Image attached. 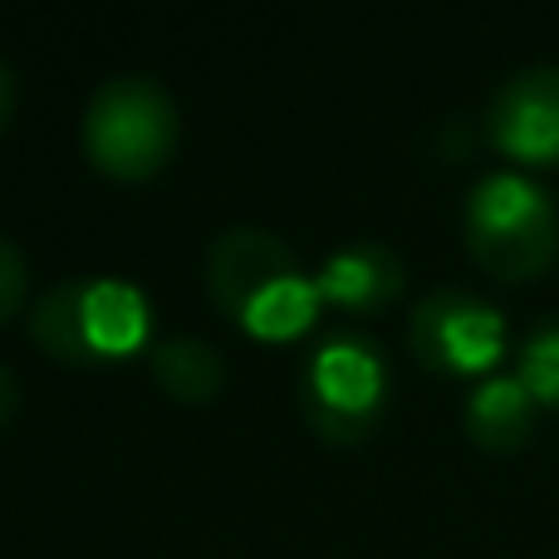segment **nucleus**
I'll list each match as a JSON object with an SVG mask.
<instances>
[{
    "label": "nucleus",
    "mask_w": 559,
    "mask_h": 559,
    "mask_svg": "<svg viewBox=\"0 0 559 559\" xmlns=\"http://www.w3.org/2000/svg\"><path fill=\"white\" fill-rule=\"evenodd\" d=\"M285 275H295V255L265 226H226L206 251V289L236 319L251 309L255 295H265Z\"/></svg>",
    "instance_id": "nucleus-6"
},
{
    "label": "nucleus",
    "mask_w": 559,
    "mask_h": 559,
    "mask_svg": "<svg viewBox=\"0 0 559 559\" xmlns=\"http://www.w3.org/2000/svg\"><path fill=\"white\" fill-rule=\"evenodd\" d=\"M153 378L163 393L182 397V403H206L226 383V358L212 338L173 334L153 348Z\"/></svg>",
    "instance_id": "nucleus-10"
},
{
    "label": "nucleus",
    "mask_w": 559,
    "mask_h": 559,
    "mask_svg": "<svg viewBox=\"0 0 559 559\" xmlns=\"http://www.w3.org/2000/svg\"><path fill=\"white\" fill-rule=\"evenodd\" d=\"M535 407L540 403H535V393L521 383V373H496L472 388L462 417H466L472 442L491 447V452H511V447H521L525 437H531Z\"/></svg>",
    "instance_id": "nucleus-9"
},
{
    "label": "nucleus",
    "mask_w": 559,
    "mask_h": 559,
    "mask_svg": "<svg viewBox=\"0 0 559 559\" xmlns=\"http://www.w3.org/2000/svg\"><path fill=\"white\" fill-rule=\"evenodd\" d=\"M407 338H413L417 358L442 373H481L506 354V319L472 289L437 285L413 309Z\"/></svg>",
    "instance_id": "nucleus-4"
},
{
    "label": "nucleus",
    "mask_w": 559,
    "mask_h": 559,
    "mask_svg": "<svg viewBox=\"0 0 559 559\" xmlns=\"http://www.w3.org/2000/svg\"><path fill=\"white\" fill-rule=\"evenodd\" d=\"M515 373L535 393V403H559V319H545L540 329H531Z\"/></svg>",
    "instance_id": "nucleus-13"
},
{
    "label": "nucleus",
    "mask_w": 559,
    "mask_h": 559,
    "mask_svg": "<svg viewBox=\"0 0 559 559\" xmlns=\"http://www.w3.org/2000/svg\"><path fill=\"white\" fill-rule=\"evenodd\" d=\"M10 114H15V74H10V64L0 59V128L10 123Z\"/></svg>",
    "instance_id": "nucleus-15"
},
{
    "label": "nucleus",
    "mask_w": 559,
    "mask_h": 559,
    "mask_svg": "<svg viewBox=\"0 0 559 559\" xmlns=\"http://www.w3.org/2000/svg\"><path fill=\"white\" fill-rule=\"evenodd\" d=\"M29 289V265L20 255V246L10 236H0V319H10L20 305H25Z\"/></svg>",
    "instance_id": "nucleus-14"
},
{
    "label": "nucleus",
    "mask_w": 559,
    "mask_h": 559,
    "mask_svg": "<svg viewBox=\"0 0 559 559\" xmlns=\"http://www.w3.org/2000/svg\"><path fill=\"white\" fill-rule=\"evenodd\" d=\"M319 285H314V275H285V280H275L265 295H255L251 299V309L241 314V324L251 329V334H261V338H295V334H305L309 324H314V314H319Z\"/></svg>",
    "instance_id": "nucleus-12"
},
{
    "label": "nucleus",
    "mask_w": 559,
    "mask_h": 559,
    "mask_svg": "<svg viewBox=\"0 0 559 559\" xmlns=\"http://www.w3.org/2000/svg\"><path fill=\"white\" fill-rule=\"evenodd\" d=\"M15 397H20L15 373H10V368L0 364V427H5V423H10V413H15Z\"/></svg>",
    "instance_id": "nucleus-16"
},
{
    "label": "nucleus",
    "mask_w": 559,
    "mask_h": 559,
    "mask_svg": "<svg viewBox=\"0 0 559 559\" xmlns=\"http://www.w3.org/2000/svg\"><path fill=\"white\" fill-rule=\"evenodd\" d=\"M466 246L501 280L540 275L559 251V206L515 167L486 173L466 192Z\"/></svg>",
    "instance_id": "nucleus-1"
},
{
    "label": "nucleus",
    "mask_w": 559,
    "mask_h": 559,
    "mask_svg": "<svg viewBox=\"0 0 559 559\" xmlns=\"http://www.w3.org/2000/svg\"><path fill=\"white\" fill-rule=\"evenodd\" d=\"M147 324H153V309H147V295L133 280H84V334L94 358L138 354L147 344Z\"/></svg>",
    "instance_id": "nucleus-7"
},
{
    "label": "nucleus",
    "mask_w": 559,
    "mask_h": 559,
    "mask_svg": "<svg viewBox=\"0 0 559 559\" xmlns=\"http://www.w3.org/2000/svg\"><path fill=\"white\" fill-rule=\"evenodd\" d=\"M319 295L348 309H373L403 289V255L383 241H354L334 251L314 275Z\"/></svg>",
    "instance_id": "nucleus-8"
},
{
    "label": "nucleus",
    "mask_w": 559,
    "mask_h": 559,
    "mask_svg": "<svg viewBox=\"0 0 559 559\" xmlns=\"http://www.w3.org/2000/svg\"><path fill=\"white\" fill-rule=\"evenodd\" d=\"M383 388V358L364 334H329L309 354L299 397H305V417L314 423V432L334 437V442H354L378 423Z\"/></svg>",
    "instance_id": "nucleus-3"
},
{
    "label": "nucleus",
    "mask_w": 559,
    "mask_h": 559,
    "mask_svg": "<svg viewBox=\"0 0 559 559\" xmlns=\"http://www.w3.org/2000/svg\"><path fill=\"white\" fill-rule=\"evenodd\" d=\"M182 118L153 74H114L94 88L84 108V153L98 173L138 182L173 157Z\"/></svg>",
    "instance_id": "nucleus-2"
},
{
    "label": "nucleus",
    "mask_w": 559,
    "mask_h": 559,
    "mask_svg": "<svg viewBox=\"0 0 559 559\" xmlns=\"http://www.w3.org/2000/svg\"><path fill=\"white\" fill-rule=\"evenodd\" d=\"M491 143L521 163L559 157V64H531L511 74L491 98Z\"/></svg>",
    "instance_id": "nucleus-5"
},
{
    "label": "nucleus",
    "mask_w": 559,
    "mask_h": 559,
    "mask_svg": "<svg viewBox=\"0 0 559 559\" xmlns=\"http://www.w3.org/2000/svg\"><path fill=\"white\" fill-rule=\"evenodd\" d=\"M29 338L49 358L94 364V348L84 334V280H55L49 289H39V299L29 305Z\"/></svg>",
    "instance_id": "nucleus-11"
}]
</instances>
